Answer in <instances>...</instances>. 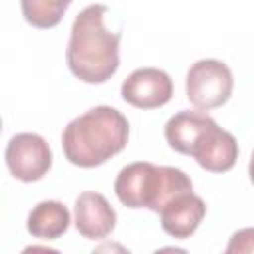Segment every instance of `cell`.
<instances>
[{"instance_id": "cell-1", "label": "cell", "mask_w": 254, "mask_h": 254, "mask_svg": "<svg viewBox=\"0 0 254 254\" xmlns=\"http://www.w3.org/2000/svg\"><path fill=\"white\" fill-rule=\"evenodd\" d=\"M107 10L103 4H91L71 24L65 62L69 71L85 83H105L119 67L121 32L105 28Z\"/></svg>"}, {"instance_id": "cell-2", "label": "cell", "mask_w": 254, "mask_h": 254, "mask_svg": "<svg viewBox=\"0 0 254 254\" xmlns=\"http://www.w3.org/2000/svg\"><path fill=\"white\" fill-rule=\"evenodd\" d=\"M129 141L127 117L109 105H97L71 119L62 133L65 159L81 169H93L121 153Z\"/></svg>"}, {"instance_id": "cell-3", "label": "cell", "mask_w": 254, "mask_h": 254, "mask_svg": "<svg viewBox=\"0 0 254 254\" xmlns=\"http://www.w3.org/2000/svg\"><path fill=\"white\" fill-rule=\"evenodd\" d=\"M113 190L119 202L127 208H149L161 212L169 200L192 190V181L181 169L139 161L119 171Z\"/></svg>"}, {"instance_id": "cell-4", "label": "cell", "mask_w": 254, "mask_h": 254, "mask_svg": "<svg viewBox=\"0 0 254 254\" xmlns=\"http://www.w3.org/2000/svg\"><path fill=\"white\" fill-rule=\"evenodd\" d=\"M232 71L220 60H198L187 71V99L196 109L208 111L224 105L232 95Z\"/></svg>"}, {"instance_id": "cell-5", "label": "cell", "mask_w": 254, "mask_h": 254, "mask_svg": "<svg viewBox=\"0 0 254 254\" xmlns=\"http://www.w3.org/2000/svg\"><path fill=\"white\" fill-rule=\"evenodd\" d=\"M8 171L24 183L40 181L52 167V151L38 133H16L6 145Z\"/></svg>"}, {"instance_id": "cell-6", "label": "cell", "mask_w": 254, "mask_h": 254, "mask_svg": "<svg viewBox=\"0 0 254 254\" xmlns=\"http://www.w3.org/2000/svg\"><path fill=\"white\" fill-rule=\"evenodd\" d=\"M121 97L139 109L163 107L173 97V81L159 67H139L123 79Z\"/></svg>"}, {"instance_id": "cell-7", "label": "cell", "mask_w": 254, "mask_h": 254, "mask_svg": "<svg viewBox=\"0 0 254 254\" xmlns=\"http://www.w3.org/2000/svg\"><path fill=\"white\" fill-rule=\"evenodd\" d=\"M190 157H194L196 163L210 173H226L238 159V143L232 133L224 131L214 121L192 147Z\"/></svg>"}, {"instance_id": "cell-8", "label": "cell", "mask_w": 254, "mask_h": 254, "mask_svg": "<svg viewBox=\"0 0 254 254\" xmlns=\"http://www.w3.org/2000/svg\"><path fill=\"white\" fill-rule=\"evenodd\" d=\"M159 214H161L163 230L173 238L185 240V238H190L200 226L206 214V204L198 194L189 190L169 200Z\"/></svg>"}, {"instance_id": "cell-9", "label": "cell", "mask_w": 254, "mask_h": 254, "mask_svg": "<svg viewBox=\"0 0 254 254\" xmlns=\"http://www.w3.org/2000/svg\"><path fill=\"white\" fill-rule=\"evenodd\" d=\"M75 228L83 238L101 240L111 234L117 222V214L99 192L85 190L75 200Z\"/></svg>"}, {"instance_id": "cell-10", "label": "cell", "mask_w": 254, "mask_h": 254, "mask_svg": "<svg viewBox=\"0 0 254 254\" xmlns=\"http://www.w3.org/2000/svg\"><path fill=\"white\" fill-rule=\"evenodd\" d=\"M214 123V119L202 109V111H190L183 109L175 113L165 123V139L171 149H175L181 155H190L192 147L198 143V139L204 135V131Z\"/></svg>"}, {"instance_id": "cell-11", "label": "cell", "mask_w": 254, "mask_h": 254, "mask_svg": "<svg viewBox=\"0 0 254 254\" xmlns=\"http://www.w3.org/2000/svg\"><path fill=\"white\" fill-rule=\"evenodd\" d=\"M69 222L71 216L67 206H64L58 200H42L30 210L26 228L34 238L56 240L67 232Z\"/></svg>"}, {"instance_id": "cell-12", "label": "cell", "mask_w": 254, "mask_h": 254, "mask_svg": "<svg viewBox=\"0 0 254 254\" xmlns=\"http://www.w3.org/2000/svg\"><path fill=\"white\" fill-rule=\"evenodd\" d=\"M73 0H20L24 20L40 30L54 28L62 22Z\"/></svg>"}, {"instance_id": "cell-13", "label": "cell", "mask_w": 254, "mask_h": 254, "mask_svg": "<svg viewBox=\"0 0 254 254\" xmlns=\"http://www.w3.org/2000/svg\"><path fill=\"white\" fill-rule=\"evenodd\" d=\"M226 252L228 254H242V252H254V228H240L236 230L230 240H228V246H226Z\"/></svg>"}, {"instance_id": "cell-14", "label": "cell", "mask_w": 254, "mask_h": 254, "mask_svg": "<svg viewBox=\"0 0 254 254\" xmlns=\"http://www.w3.org/2000/svg\"><path fill=\"white\" fill-rule=\"evenodd\" d=\"M248 175H250V181H252V185H254V151H252V155H250V163H248Z\"/></svg>"}]
</instances>
